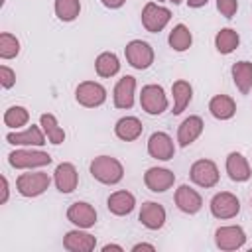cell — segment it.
Wrapping results in <instances>:
<instances>
[{
    "label": "cell",
    "instance_id": "obj_1",
    "mask_svg": "<svg viewBox=\"0 0 252 252\" xmlns=\"http://www.w3.org/2000/svg\"><path fill=\"white\" fill-rule=\"evenodd\" d=\"M91 175L104 185H116L124 177V167L112 156H98L91 161Z\"/></svg>",
    "mask_w": 252,
    "mask_h": 252
},
{
    "label": "cell",
    "instance_id": "obj_2",
    "mask_svg": "<svg viewBox=\"0 0 252 252\" xmlns=\"http://www.w3.org/2000/svg\"><path fill=\"white\" fill-rule=\"evenodd\" d=\"M8 163L16 169H33L51 163V156L39 150H16L8 154Z\"/></svg>",
    "mask_w": 252,
    "mask_h": 252
},
{
    "label": "cell",
    "instance_id": "obj_3",
    "mask_svg": "<svg viewBox=\"0 0 252 252\" xmlns=\"http://www.w3.org/2000/svg\"><path fill=\"white\" fill-rule=\"evenodd\" d=\"M51 183V177L43 171H30V173H22L16 181L18 193L22 197H37L41 195Z\"/></svg>",
    "mask_w": 252,
    "mask_h": 252
},
{
    "label": "cell",
    "instance_id": "obj_4",
    "mask_svg": "<svg viewBox=\"0 0 252 252\" xmlns=\"http://www.w3.org/2000/svg\"><path fill=\"white\" fill-rule=\"evenodd\" d=\"M126 61L134 67V69H148L152 63H154V49L148 41H142V39H132L126 49Z\"/></svg>",
    "mask_w": 252,
    "mask_h": 252
},
{
    "label": "cell",
    "instance_id": "obj_5",
    "mask_svg": "<svg viewBox=\"0 0 252 252\" xmlns=\"http://www.w3.org/2000/svg\"><path fill=\"white\" fill-rule=\"evenodd\" d=\"M75 98H77L79 104H83L87 108H94V106H100L106 100V89L100 83L83 81L75 89Z\"/></svg>",
    "mask_w": 252,
    "mask_h": 252
},
{
    "label": "cell",
    "instance_id": "obj_6",
    "mask_svg": "<svg viewBox=\"0 0 252 252\" xmlns=\"http://www.w3.org/2000/svg\"><path fill=\"white\" fill-rule=\"evenodd\" d=\"M169 20H171V12L167 8H163V6H159V4L148 2L144 6V10H142V24L152 33L161 32L167 26Z\"/></svg>",
    "mask_w": 252,
    "mask_h": 252
},
{
    "label": "cell",
    "instance_id": "obj_7",
    "mask_svg": "<svg viewBox=\"0 0 252 252\" xmlns=\"http://www.w3.org/2000/svg\"><path fill=\"white\" fill-rule=\"evenodd\" d=\"M189 175H191V181L195 183V185H199V187H215L217 183H219V167H217V163L215 161H211V159H199V161H195L193 165H191V171H189Z\"/></svg>",
    "mask_w": 252,
    "mask_h": 252
},
{
    "label": "cell",
    "instance_id": "obj_8",
    "mask_svg": "<svg viewBox=\"0 0 252 252\" xmlns=\"http://www.w3.org/2000/svg\"><path fill=\"white\" fill-rule=\"evenodd\" d=\"M140 104L148 114L156 116L167 108V96L159 85H146L140 94Z\"/></svg>",
    "mask_w": 252,
    "mask_h": 252
},
{
    "label": "cell",
    "instance_id": "obj_9",
    "mask_svg": "<svg viewBox=\"0 0 252 252\" xmlns=\"http://www.w3.org/2000/svg\"><path fill=\"white\" fill-rule=\"evenodd\" d=\"M211 213L217 219H232L240 213V201L228 191H220L211 199Z\"/></svg>",
    "mask_w": 252,
    "mask_h": 252
},
{
    "label": "cell",
    "instance_id": "obj_10",
    "mask_svg": "<svg viewBox=\"0 0 252 252\" xmlns=\"http://www.w3.org/2000/svg\"><path fill=\"white\" fill-rule=\"evenodd\" d=\"M244 242H246V232L238 224L220 226L215 232V244L220 250H238L244 246Z\"/></svg>",
    "mask_w": 252,
    "mask_h": 252
},
{
    "label": "cell",
    "instance_id": "obj_11",
    "mask_svg": "<svg viewBox=\"0 0 252 252\" xmlns=\"http://www.w3.org/2000/svg\"><path fill=\"white\" fill-rule=\"evenodd\" d=\"M67 219H69V222H73L79 228H91L96 222V211L93 205H89L85 201H75L67 209Z\"/></svg>",
    "mask_w": 252,
    "mask_h": 252
},
{
    "label": "cell",
    "instance_id": "obj_12",
    "mask_svg": "<svg viewBox=\"0 0 252 252\" xmlns=\"http://www.w3.org/2000/svg\"><path fill=\"white\" fill-rule=\"evenodd\" d=\"M144 183L154 193H163L175 183V173L165 167H150L144 173Z\"/></svg>",
    "mask_w": 252,
    "mask_h": 252
},
{
    "label": "cell",
    "instance_id": "obj_13",
    "mask_svg": "<svg viewBox=\"0 0 252 252\" xmlns=\"http://www.w3.org/2000/svg\"><path fill=\"white\" fill-rule=\"evenodd\" d=\"M148 154L156 159H161V161L171 159L173 154H175L173 140L165 132H154L148 140Z\"/></svg>",
    "mask_w": 252,
    "mask_h": 252
},
{
    "label": "cell",
    "instance_id": "obj_14",
    "mask_svg": "<svg viewBox=\"0 0 252 252\" xmlns=\"http://www.w3.org/2000/svg\"><path fill=\"white\" fill-rule=\"evenodd\" d=\"M53 181H55V187L61 191V193H73L79 185V173L75 169L73 163L69 161H63L55 167V173H53Z\"/></svg>",
    "mask_w": 252,
    "mask_h": 252
},
{
    "label": "cell",
    "instance_id": "obj_15",
    "mask_svg": "<svg viewBox=\"0 0 252 252\" xmlns=\"http://www.w3.org/2000/svg\"><path fill=\"white\" fill-rule=\"evenodd\" d=\"M175 205L179 211L187 213V215H195L197 211H201L203 207V199L201 195L189 187V185H179L177 191H175Z\"/></svg>",
    "mask_w": 252,
    "mask_h": 252
},
{
    "label": "cell",
    "instance_id": "obj_16",
    "mask_svg": "<svg viewBox=\"0 0 252 252\" xmlns=\"http://www.w3.org/2000/svg\"><path fill=\"white\" fill-rule=\"evenodd\" d=\"M138 219H140V222H142L146 228L158 230V228H161L163 222H165V209H163L159 203L148 201V203L142 205Z\"/></svg>",
    "mask_w": 252,
    "mask_h": 252
},
{
    "label": "cell",
    "instance_id": "obj_17",
    "mask_svg": "<svg viewBox=\"0 0 252 252\" xmlns=\"http://www.w3.org/2000/svg\"><path fill=\"white\" fill-rule=\"evenodd\" d=\"M96 246V238L85 230H71L63 238V248L69 252H91Z\"/></svg>",
    "mask_w": 252,
    "mask_h": 252
},
{
    "label": "cell",
    "instance_id": "obj_18",
    "mask_svg": "<svg viewBox=\"0 0 252 252\" xmlns=\"http://www.w3.org/2000/svg\"><path fill=\"white\" fill-rule=\"evenodd\" d=\"M203 120L201 116H187L181 124H179V130H177V142L181 148H187L189 144H193L201 132H203Z\"/></svg>",
    "mask_w": 252,
    "mask_h": 252
},
{
    "label": "cell",
    "instance_id": "obj_19",
    "mask_svg": "<svg viewBox=\"0 0 252 252\" xmlns=\"http://www.w3.org/2000/svg\"><path fill=\"white\" fill-rule=\"evenodd\" d=\"M134 89H136V79L126 75L122 77L116 87H114V106L116 108H132L134 104Z\"/></svg>",
    "mask_w": 252,
    "mask_h": 252
},
{
    "label": "cell",
    "instance_id": "obj_20",
    "mask_svg": "<svg viewBox=\"0 0 252 252\" xmlns=\"http://www.w3.org/2000/svg\"><path fill=\"white\" fill-rule=\"evenodd\" d=\"M45 132L39 130V126H30L24 132H10L6 134L8 144L12 146H43L45 144Z\"/></svg>",
    "mask_w": 252,
    "mask_h": 252
},
{
    "label": "cell",
    "instance_id": "obj_21",
    "mask_svg": "<svg viewBox=\"0 0 252 252\" xmlns=\"http://www.w3.org/2000/svg\"><path fill=\"white\" fill-rule=\"evenodd\" d=\"M106 207H108V211H110L112 215L124 217V215H128V213L134 211L136 199H134V195H132L130 191H114V193L108 197Z\"/></svg>",
    "mask_w": 252,
    "mask_h": 252
},
{
    "label": "cell",
    "instance_id": "obj_22",
    "mask_svg": "<svg viewBox=\"0 0 252 252\" xmlns=\"http://www.w3.org/2000/svg\"><path fill=\"white\" fill-rule=\"evenodd\" d=\"M226 173L232 181H248L252 171H250V165L242 154L230 152L226 158Z\"/></svg>",
    "mask_w": 252,
    "mask_h": 252
},
{
    "label": "cell",
    "instance_id": "obj_23",
    "mask_svg": "<svg viewBox=\"0 0 252 252\" xmlns=\"http://www.w3.org/2000/svg\"><path fill=\"white\" fill-rule=\"evenodd\" d=\"M142 128H144L142 122H140L136 116H124V118H120V120L116 122L114 134H116L120 140H124V142H134V140L140 138Z\"/></svg>",
    "mask_w": 252,
    "mask_h": 252
},
{
    "label": "cell",
    "instance_id": "obj_24",
    "mask_svg": "<svg viewBox=\"0 0 252 252\" xmlns=\"http://www.w3.org/2000/svg\"><path fill=\"white\" fill-rule=\"evenodd\" d=\"M171 94H173V114H181L183 110H185V106L191 102V96H193V87L187 83V81H183V79H179V81H175L173 85H171Z\"/></svg>",
    "mask_w": 252,
    "mask_h": 252
},
{
    "label": "cell",
    "instance_id": "obj_25",
    "mask_svg": "<svg viewBox=\"0 0 252 252\" xmlns=\"http://www.w3.org/2000/svg\"><path fill=\"white\" fill-rule=\"evenodd\" d=\"M232 81L242 94H248L252 91V63L250 61L234 63L232 65Z\"/></svg>",
    "mask_w": 252,
    "mask_h": 252
},
{
    "label": "cell",
    "instance_id": "obj_26",
    "mask_svg": "<svg viewBox=\"0 0 252 252\" xmlns=\"http://www.w3.org/2000/svg\"><path fill=\"white\" fill-rule=\"evenodd\" d=\"M209 110H211V114H213L215 118H219V120H228V118H232L234 112H236V102H234L230 96H226V94H217V96L211 98Z\"/></svg>",
    "mask_w": 252,
    "mask_h": 252
},
{
    "label": "cell",
    "instance_id": "obj_27",
    "mask_svg": "<svg viewBox=\"0 0 252 252\" xmlns=\"http://www.w3.org/2000/svg\"><path fill=\"white\" fill-rule=\"evenodd\" d=\"M238 43H240V35H238V32L232 30V28H222V30L215 35V47H217V51L222 53V55L232 53V51L238 47Z\"/></svg>",
    "mask_w": 252,
    "mask_h": 252
},
{
    "label": "cell",
    "instance_id": "obj_28",
    "mask_svg": "<svg viewBox=\"0 0 252 252\" xmlns=\"http://www.w3.org/2000/svg\"><path fill=\"white\" fill-rule=\"evenodd\" d=\"M94 69H96V75L98 77H114L118 71H120V61H118V57L114 55V53H110V51H104V53H100L98 57H96V61H94Z\"/></svg>",
    "mask_w": 252,
    "mask_h": 252
},
{
    "label": "cell",
    "instance_id": "obj_29",
    "mask_svg": "<svg viewBox=\"0 0 252 252\" xmlns=\"http://www.w3.org/2000/svg\"><path fill=\"white\" fill-rule=\"evenodd\" d=\"M171 49L175 51H185L191 47V41H193V35L189 32V28L185 24H177L171 32H169V37H167Z\"/></svg>",
    "mask_w": 252,
    "mask_h": 252
},
{
    "label": "cell",
    "instance_id": "obj_30",
    "mask_svg": "<svg viewBox=\"0 0 252 252\" xmlns=\"http://www.w3.org/2000/svg\"><path fill=\"white\" fill-rule=\"evenodd\" d=\"M39 124H41V128H43V132H45V136H47V140L51 144L57 146V144H61L65 140V132L57 124V118L53 114H41L39 116Z\"/></svg>",
    "mask_w": 252,
    "mask_h": 252
},
{
    "label": "cell",
    "instance_id": "obj_31",
    "mask_svg": "<svg viewBox=\"0 0 252 252\" xmlns=\"http://www.w3.org/2000/svg\"><path fill=\"white\" fill-rule=\"evenodd\" d=\"M81 12L79 0H55V14L61 22H73Z\"/></svg>",
    "mask_w": 252,
    "mask_h": 252
},
{
    "label": "cell",
    "instance_id": "obj_32",
    "mask_svg": "<svg viewBox=\"0 0 252 252\" xmlns=\"http://www.w3.org/2000/svg\"><path fill=\"white\" fill-rule=\"evenodd\" d=\"M30 122V112L24 106H10L4 112V124L8 128H20Z\"/></svg>",
    "mask_w": 252,
    "mask_h": 252
},
{
    "label": "cell",
    "instance_id": "obj_33",
    "mask_svg": "<svg viewBox=\"0 0 252 252\" xmlns=\"http://www.w3.org/2000/svg\"><path fill=\"white\" fill-rule=\"evenodd\" d=\"M20 53V41L16 35L4 32L0 33V57L2 59H14Z\"/></svg>",
    "mask_w": 252,
    "mask_h": 252
},
{
    "label": "cell",
    "instance_id": "obj_34",
    "mask_svg": "<svg viewBox=\"0 0 252 252\" xmlns=\"http://www.w3.org/2000/svg\"><path fill=\"white\" fill-rule=\"evenodd\" d=\"M217 10L224 16V18H234L236 10H238V2L236 0H217Z\"/></svg>",
    "mask_w": 252,
    "mask_h": 252
},
{
    "label": "cell",
    "instance_id": "obj_35",
    "mask_svg": "<svg viewBox=\"0 0 252 252\" xmlns=\"http://www.w3.org/2000/svg\"><path fill=\"white\" fill-rule=\"evenodd\" d=\"M14 83H16V73H14L10 67L2 65V67H0V85H2L4 89H12Z\"/></svg>",
    "mask_w": 252,
    "mask_h": 252
},
{
    "label": "cell",
    "instance_id": "obj_36",
    "mask_svg": "<svg viewBox=\"0 0 252 252\" xmlns=\"http://www.w3.org/2000/svg\"><path fill=\"white\" fill-rule=\"evenodd\" d=\"M0 181H2V197H0V203L4 205L6 201H8V191H10V187H8V179L2 175L0 177Z\"/></svg>",
    "mask_w": 252,
    "mask_h": 252
},
{
    "label": "cell",
    "instance_id": "obj_37",
    "mask_svg": "<svg viewBox=\"0 0 252 252\" xmlns=\"http://www.w3.org/2000/svg\"><path fill=\"white\" fill-rule=\"evenodd\" d=\"M134 252H138V250H150V252H154L156 250V246L154 244H146V242H140V244H134V248H132Z\"/></svg>",
    "mask_w": 252,
    "mask_h": 252
},
{
    "label": "cell",
    "instance_id": "obj_38",
    "mask_svg": "<svg viewBox=\"0 0 252 252\" xmlns=\"http://www.w3.org/2000/svg\"><path fill=\"white\" fill-rule=\"evenodd\" d=\"M100 2H102L106 8H120L126 0H100Z\"/></svg>",
    "mask_w": 252,
    "mask_h": 252
},
{
    "label": "cell",
    "instance_id": "obj_39",
    "mask_svg": "<svg viewBox=\"0 0 252 252\" xmlns=\"http://www.w3.org/2000/svg\"><path fill=\"white\" fill-rule=\"evenodd\" d=\"M209 0H187V4L191 6V8H201V6H205Z\"/></svg>",
    "mask_w": 252,
    "mask_h": 252
},
{
    "label": "cell",
    "instance_id": "obj_40",
    "mask_svg": "<svg viewBox=\"0 0 252 252\" xmlns=\"http://www.w3.org/2000/svg\"><path fill=\"white\" fill-rule=\"evenodd\" d=\"M108 250H118V252H122V246H118V244H104V246H102V252H108Z\"/></svg>",
    "mask_w": 252,
    "mask_h": 252
},
{
    "label": "cell",
    "instance_id": "obj_41",
    "mask_svg": "<svg viewBox=\"0 0 252 252\" xmlns=\"http://www.w3.org/2000/svg\"><path fill=\"white\" fill-rule=\"evenodd\" d=\"M171 2H173V4H181L183 0H171Z\"/></svg>",
    "mask_w": 252,
    "mask_h": 252
}]
</instances>
